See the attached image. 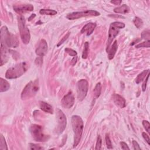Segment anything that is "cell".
<instances>
[{
  "mask_svg": "<svg viewBox=\"0 0 150 150\" xmlns=\"http://www.w3.org/2000/svg\"><path fill=\"white\" fill-rule=\"evenodd\" d=\"M133 23L134 25L138 28V29H140L141 28L143 27V20L139 18V17H135V18L133 20Z\"/></svg>",
  "mask_w": 150,
  "mask_h": 150,
  "instance_id": "24",
  "label": "cell"
},
{
  "mask_svg": "<svg viewBox=\"0 0 150 150\" xmlns=\"http://www.w3.org/2000/svg\"><path fill=\"white\" fill-rule=\"evenodd\" d=\"M120 145L123 149L126 150V149H130V148L127 145V144L124 142H120Z\"/></svg>",
  "mask_w": 150,
  "mask_h": 150,
  "instance_id": "39",
  "label": "cell"
},
{
  "mask_svg": "<svg viewBox=\"0 0 150 150\" xmlns=\"http://www.w3.org/2000/svg\"><path fill=\"white\" fill-rule=\"evenodd\" d=\"M36 15H35V14H32L31 15V17H30L29 18H28V21H31V20L35 17Z\"/></svg>",
  "mask_w": 150,
  "mask_h": 150,
  "instance_id": "42",
  "label": "cell"
},
{
  "mask_svg": "<svg viewBox=\"0 0 150 150\" xmlns=\"http://www.w3.org/2000/svg\"><path fill=\"white\" fill-rule=\"evenodd\" d=\"M10 88V84L6 80L0 78V92H7Z\"/></svg>",
  "mask_w": 150,
  "mask_h": 150,
  "instance_id": "20",
  "label": "cell"
},
{
  "mask_svg": "<svg viewBox=\"0 0 150 150\" xmlns=\"http://www.w3.org/2000/svg\"><path fill=\"white\" fill-rule=\"evenodd\" d=\"M29 131L33 138L38 142L47 141L49 136L45 134L43 127L38 124H32L29 128Z\"/></svg>",
  "mask_w": 150,
  "mask_h": 150,
  "instance_id": "5",
  "label": "cell"
},
{
  "mask_svg": "<svg viewBox=\"0 0 150 150\" xmlns=\"http://www.w3.org/2000/svg\"><path fill=\"white\" fill-rule=\"evenodd\" d=\"M77 56H75L72 60V62H71V64L72 66H74L75 65V64L77 62Z\"/></svg>",
  "mask_w": 150,
  "mask_h": 150,
  "instance_id": "41",
  "label": "cell"
},
{
  "mask_svg": "<svg viewBox=\"0 0 150 150\" xmlns=\"http://www.w3.org/2000/svg\"><path fill=\"white\" fill-rule=\"evenodd\" d=\"M75 103V97L73 93L70 91L61 100L62 106L65 108H71L73 107Z\"/></svg>",
  "mask_w": 150,
  "mask_h": 150,
  "instance_id": "11",
  "label": "cell"
},
{
  "mask_svg": "<svg viewBox=\"0 0 150 150\" xmlns=\"http://www.w3.org/2000/svg\"><path fill=\"white\" fill-rule=\"evenodd\" d=\"M149 73L147 75V77H146V79L144 80V82H143V84L142 85V89H143V92H145V90H146V88H147V82H148V77H149Z\"/></svg>",
  "mask_w": 150,
  "mask_h": 150,
  "instance_id": "35",
  "label": "cell"
},
{
  "mask_svg": "<svg viewBox=\"0 0 150 150\" xmlns=\"http://www.w3.org/2000/svg\"><path fill=\"white\" fill-rule=\"evenodd\" d=\"M48 51V44L45 39H41L36 49L35 53L38 56H44Z\"/></svg>",
  "mask_w": 150,
  "mask_h": 150,
  "instance_id": "12",
  "label": "cell"
},
{
  "mask_svg": "<svg viewBox=\"0 0 150 150\" xmlns=\"http://www.w3.org/2000/svg\"><path fill=\"white\" fill-rule=\"evenodd\" d=\"M110 3L112 4H113L114 5H120L122 1H120V0H114V1H111Z\"/></svg>",
  "mask_w": 150,
  "mask_h": 150,
  "instance_id": "40",
  "label": "cell"
},
{
  "mask_svg": "<svg viewBox=\"0 0 150 150\" xmlns=\"http://www.w3.org/2000/svg\"><path fill=\"white\" fill-rule=\"evenodd\" d=\"M39 106L40 108H41L42 111L49 114L54 113V109L51 104L44 102H41L39 103Z\"/></svg>",
  "mask_w": 150,
  "mask_h": 150,
  "instance_id": "18",
  "label": "cell"
},
{
  "mask_svg": "<svg viewBox=\"0 0 150 150\" xmlns=\"http://www.w3.org/2000/svg\"><path fill=\"white\" fill-rule=\"evenodd\" d=\"M35 63L36 65L41 66L43 63V57L41 56H39L35 59Z\"/></svg>",
  "mask_w": 150,
  "mask_h": 150,
  "instance_id": "36",
  "label": "cell"
},
{
  "mask_svg": "<svg viewBox=\"0 0 150 150\" xmlns=\"http://www.w3.org/2000/svg\"><path fill=\"white\" fill-rule=\"evenodd\" d=\"M39 13L41 15H55L57 14V11L54 9H41L40 10Z\"/></svg>",
  "mask_w": 150,
  "mask_h": 150,
  "instance_id": "22",
  "label": "cell"
},
{
  "mask_svg": "<svg viewBox=\"0 0 150 150\" xmlns=\"http://www.w3.org/2000/svg\"><path fill=\"white\" fill-rule=\"evenodd\" d=\"M125 27V24L120 22H114L110 24L108 31V36L107 42V48L108 49L110 47L113 40L117 36L120 32V29H123Z\"/></svg>",
  "mask_w": 150,
  "mask_h": 150,
  "instance_id": "6",
  "label": "cell"
},
{
  "mask_svg": "<svg viewBox=\"0 0 150 150\" xmlns=\"http://www.w3.org/2000/svg\"><path fill=\"white\" fill-rule=\"evenodd\" d=\"M7 47L1 44V66L5 64L8 59Z\"/></svg>",
  "mask_w": 150,
  "mask_h": 150,
  "instance_id": "17",
  "label": "cell"
},
{
  "mask_svg": "<svg viewBox=\"0 0 150 150\" xmlns=\"http://www.w3.org/2000/svg\"><path fill=\"white\" fill-rule=\"evenodd\" d=\"M28 65L26 62H22L7 70L5 77L8 79H14L21 77L27 71Z\"/></svg>",
  "mask_w": 150,
  "mask_h": 150,
  "instance_id": "3",
  "label": "cell"
},
{
  "mask_svg": "<svg viewBox=\"0 0 150 150\" xmlns=\"http://www.w3.org/2000/svg\"><path fill=\"white\" fill-rule=\"evenodd\" d=\"M77 96L79 101H83L86 98L89 89V83L86 79L79 81L76 85Z\"/></svg>",
  "mask_w": 150,
  "mask_h": 150,
  "instance_id": "8",
  "label": "cell"
},
{
  "mask_svg": "<svg viewBox=\"0 0 150 150\" xmlns=\"http://www.w3.org/2000/svg\"><path fill=\"white\" fill-rule=\"evenodd\" d=\"M70 32H67V34H66L63 38L61 40V41H60V42L58 43V44L57 45V46L59 47V46H61L62 44H63L65 41H66V40L67 39V38L69 37V35H70Z\"/></svg>",
  "mask_w": 150,
  "mask_h": 150,
  "instance_id": "34",
  "label": "cell"
},
{
  "mask_svg": "<svg viewBox=\"0 0 150 150\" xmlns=\"http://www.w3.org/2000/svg\"><path fill=\"white\" fill-rule=\"evenodd\" d=\"M1 44L7 48H17L19 45L17 36L10 33L5 26L1 29Z\"/></svg>",
  "mask_w": 150,
  "mask_h": 150,
  "instance_id": "2",
  "label": "cell"
},
{
  "mask_svg": "<svg viewBox=\"0 0 150 150\" xmlns=\"http://www.w3.org/2000/svg\"><path fill=\"white\" fill-rule=\"evenodd\" d=\"M149 73V70L148 69V70H145V71L142 72L141 73H139L135 79L136 83L139 84L141 82H143Z\"/></svg>",
  "mask_w": 150,
  "mask_h": 150,
  "instance_id": "21",
  "label": "cell"
},
{
  "mask_svg": "<svg viewBox=\"0 0 150 150\" xmlns=\"http://www.w3.org/2000/svg\"><path fill=\"white\" fill-rule=\"evenodd\" d=\"M96 27V24L93 22H90L85 25L81 30V34H86L87 36L91 35L93 32L94 30Z\"/></svg>",
  "mask_w": 150,
  "mask_h": 150,
  "instance_id": "15",
  "label": "cell"
},
{
  "mask_svg": "<svg viewBox=\"0 0 150 150\" xmlns=\"http://www.w3.org/2000/svg\"><path fill=\"white\" fill-rule=\"evenodd\" d=\"M0 149L8 150V147L5 139L3 134H1V138H0Z\"/></svg>",
  "mask_w": 150,
  "mask_h": 150,
  "instance_id": "26",
  "label": "cell"
},
{
  "mask_svg": "<svg viewBox=\"0 0 150 150\" xmlns=\"http://www.w3.org/2000/svg\"><path fill=\"white\" fill-rule=\"evenodd\" d=\"M39 90V81L36 80L34 82H30L26 85L21 93L22 100L29 98L36 94Z\"/></svg>",
  "mask_w": 150,
  "mask_h": 150,
  "instance_id": "7",
  "label": "cell"
},
{
  "mask_svg": "<svg viewBox=\"0 0 150 150\" xmlns=\"http://www.w3.org/2000/svg\"><path fill=\"white\" fill-rule=\"evenodd\" d=\"M105 139H106V145H107V148L108 149H113V145H112V143L110 138V137L108 135V134H106V137H105Z\"/></svg>",
  "mask_w": 150,
  "mask_h": 150,
  "instance_id": "27",
  "label": "cell"
},
{
  "mask_svg": "<svg viewBox=\"0 0 150 150\" xmlns=\"http://www.w3.org/2000/svg\"><path fill=\"white\" fill-rule=\"evenodd\" d=\"M129 7L126 4H124L120 7H117L114 9V12L117 14H126L130 12Z\"/></svg>",
  "mask_w": 150,
  "mask_h": 150,
  "instance_id": "19",
  "label": "cell"
},
{
  "mask_svg": "<svg viewBox=\"0 0 150 150\" xmlns=\"http://www.w3.org/2000/svg\"><path fill=\"white\" fill-rule=\"evenodd\" d=\"M29 149L32 150H37V149H43L44 148L39 145H36L33 143H30L29 144Z\"/></svg>",
  "mask_w": 150,
  "mask_h": 150,
  "instance_id": "32",
  "label": "cell"
},
{
  "mask_svg": "<svg viewBox=\"0 0 150 150\" xmlns=\"http://www.w3.org/2000/svg\"><path fill=\"white\" fill-rule=\"evenodd\" d=\"M143 125L144 127L145 130L147 131L148 133H150V124L149 123L147 120L143 121Z\"/></svg>",
  "mask_w": 150,
  "mask_h": 150,
  "instance_id": "33",
  "label": "cell"
},
{
  "mask_svg": "<svg viewBox=\"0 0 150 150\" xmlns=\"http://www.w3.org/2000/svg\"><path fill=\"white\" fill-rule=\"evenodd\" d=\"M141 37L143 39L147 40V41H149L150 38V32L149 30H145V31H144L141 34Z\"/></svg>",
  "mask_w": 150,
  "mask_h": 150,
  "instance_id": "29",
  "label": "cell"
},
{
  "mask_svg": "<svg viewBox=\"0 0 150 150\" xmlns=\"http://www.w3.org/2000/svg\"><path fill=\"white\" fill-rule=\"evenodd\" d=\"M132 143H133V145L134 149L135 150H137V149L140 150V149H141L140 147H139L138 143L136 141H135V140H133V142H132Z\"/></svg>",
  "mask_w": 150,
  "mask_h": 150,
  "instance_id": "37",
  "label": "cell"
},
{
  "mask_svg": "<svg viewBox=\"0 0 150 150\" xmlns=\"http://www.w3.org/2000/svg\"><path fill=\"white\" fill-rule=\"evenodd\" d=\"M14 11L18 14H23L24 13L32 11L34 8L31 4H24L15 5L13 7Z\"/></svg>",
  "mask_w": 150,
  "mask_h": 150,
  "instance_id": "13",
  "label": "cell"
},
{
  "mask_svg": "<svg viewBox=\"0 0 150 150\" xmlns=\"http://www.w3.org/2000/svg\"><path fill=\"white\" fill-rule=\"evenodd\" d=\"M89 44L88 42H86L84 45V49L82 53V58L86 59L87 58L89 55Z\"/></svg>",
  "mask_w": 150,
  "mask_h": 150,
  "instance_id": "25",
  "label": "cell"
},
{
  "mask_svg": "<svg viewBox=\"0 0 150 150\" xmlns=\"http://www.w3.org/2000/svg\"><path fill=\"white\" fill-rule=\"evenodd\" d=\"M150 46V41H145L142 43L139 44L135 45L136 48H149Z\"/></svg>",
  "mask_w": 150,
  "mask_h": 150,
  "instance_id": "31",
  "label": "cell"
},
{
  "mask_svg": "<svg viewBox=\"0 0 150 150\" xmlns=\"http://www.w3.org/2000/svg\"><path fill=\"white\" fill-rule=\"evenodd\" d=\"M118 49V44L117 41H115L111 47H109L108 49H106V51L108 54V58L109 60H112L114 58L116 52Z\"/></svg>",
  "mask_w": 150,
  "mask_h": 150,
  "instance_id": "16",
  "label": "cell"
},
{
  "mask_svg": "<svg viewBox=\"0 0 150 150\" xmlns=\"http://www.w3.org/2000/svg\"><path fill=\"white\" fill-rule=\"evenodd\" d=\"M100 15V13L94 10H87L85 11L81 12H74L68 14L66 15L67 19L69 20H74L81 18L82 17H97Z\"/></svg>",
  "mask_w": 150,
  "mask_h": 150,
  "instance_id": "10",
  "label": "cell"
},
{
  "mask_svg": "<svg viewBox=\"0 0 150 150\" xmlns=\"http://www.w3.org/2000/svg\"><path fill=\"white\" fill-rule=\"evenodd\" d=\"M114 104L122 108L126 106V101L125 98L118 94H114L112 96Z\"/></svg>",
  "mask_w": 150,
  "mask_h": 150,
  "instance_id": "14",
  "label": "cell"
},
{
  "mask_svg": "<svg viewBox=\"0 0 150 150\" xmlns=\"http://www.w3.org/2000/svg\"><path fill=\"white\" fill-rule=\"evenodd\" d=\"M94 97L96 98H97L100 97L101 94V92H102V85L100 83H97V85H96L94 89Z\"/></svg>",
  "mask_w": 150,
  "mask_h": 150,
  "instance_id": "23",
  "label": "cell"
},
{
  "mask_svg": "<svg viewBox=\"0 0 150 150\" xmlns=\"http://www.w3.org/2000/svg\"><path fill=\"white\" fill-rule=\"evenodd\" d=\"M142 135H143V137L144 138V139H145V140L146 141V142L147 143V144L148 145H149V137L147 133L144 132V133H142Z\"/></svg>",
  "mask_w": 150,
  "mask_h": 150,
  "instance_id": "38",
  "label": "cell"
},
{
  "mask_svg": "<svg viewBox=\"0 0 150 150\" xmlns=\"http://www.w3.org/2000/svg\"><path fill=\"white\" fill-rule=\"evenodd\" d=\"M72 125L74 133V142L73 147H76L79 144L82 138L84 123L82 118L77 115L72 117Z\"/></svg>",
  "mask_w": 150,
  "mask_h": 150,
  "instance_id": "1",
  "label": "cell"
},
{
  "mask_svg": "<svg viewBox=\"0 0 150 150\" xmlns=\"http://www.w3.org/2000/svg\"><path fill=\"white\" fill-rule=\"evenodd\" d=\"M65 52L68 54L70 56H77V52L75 50L71 49V48H66L65 49Z\"/></svg>",
  "mask_w": 150,
  "mask_h": 150,
  "instance_id": "30",
  "label": "cell"
},
{
  "mask_svg": "<svg viewBox=\"0 0 150 150\" xmlns=\"http://www.w3.org/2000/svg\"><path fill=\"white\" fill-rule=\"evenodd\" d=\"M56 118L57 121V126L56 133L59 134H62L65 130L67 125V119L64 113L61 109H56Z\"/></svg>",
  "mask_w": 150,
  "mask_h": 150,
  "instance_id": "9",
  "label": "cell"
},
{
  "mask_svg": "<svg viewBox=\"0 0 150 150\" xmlns=\"http://www.w3.org/2000/svg\"><path fill=\"white\" fill-rule=\"evenodd\" d=\"M18 25L19 31L20 36L22 42L24 44H28L31 39V34H30L29 29L26 24V21L24 17L19 16L18 18Z\"/></svg>",
  "mask_w": 150,
  "mask_h": 150,
  "instance_id": "4",
  "label": "cell"
},
{
  "mask_svg": "<svg viewBox=\"0 0 150 150\" xmlns=\"http://www.w3.org/2000/svg\"><path fill=\"white\" fill-rule=\"evenodd\" d=\"M102 137H101L100 135H98L95 149L96 150L101 149V148H102Z\"/></svg>",
  "mask_w": 150,
  "mask_h": 150,
  "instance_id": "28",
  "label": "cell"
}]
</instances>
